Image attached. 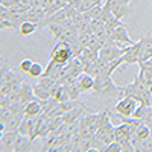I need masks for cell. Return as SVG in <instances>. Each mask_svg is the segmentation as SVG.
<instances>
[{
	"label": "cell",
	"mask_w": 152,
	"mask_h": 152,
	"mask_svg": "<svg viewBox=\"0 0 152 152\" xmlns=\"http://www.w3.org/2000/svg\"><path fill=\"white\" fill-rule=\"evenodd\" d=\"M122 93V88H119L113 82L111 76H96L94 87H93V96L99 99H111Z\"/></svg>",
	"instance_id": "6da1fadb"
},
{
	"label": "cell",
	"mask_w": 152,
	"mask_h": 152,
	"mask_svg": "<svg viewBox=\"0 0 152 152\" xmlns=\"http://www.w3.org/2000/svg\"><path fill=\"white\" fill-rule=\"evenodd\" d=\"M122 94L123 96H131L134 97L138 104H145V105H149L151 104V93L148 91L146 85L143 84V81L138 78V76H135L134 82L125 85L122 88Z\"/></svg>",
	"instance_id": "7a4b0ae2"
},
{
	"label": "cell",
	"mask_w": 152,
	"mask_h": 152,
	"mask_svg": "<svg viewBox=\"0 0 152 152\" xmlns=\"http://www.w3.org/2000/svg\"><path fill=\"white\" fill-rule=\"evenodd\" d=\"M73 58H75L73 49L67 43H62V41H58L55 44V47L52 49V52H50V61L56 62V64H61V66L69 64Z\"/></svg>",
	"instance_id": "3957f363"
},
{
	"label": "cell",
	"mask_w": 152,
	"mask_h": 152,
	"mask_svg": "<svg viewBox=\"0 0 152 152\" xmlns=\"http://www.w3.org/2000/svg\"><path fill=\"white\" fill-rule=\"evenodd\" d=\"M126 50H128V46L117 47V46H113V44H105L102 49L99 50V58L107 64V62H111V61H114V59L123 56Z\"/></svg>",
	"instance_id": "277c9868"
},
{
	"label": "cell",
	"mask_w": 152,
	"mask_h": 152,
	"mask_svg": "<svg viewBox=\"0 0 152 152\" xmlns=\"http://www.w3.org/2000/svg\"><path fill=\"white\" fill-rule=\"evenodd\" d=\"M137 100L131 96H123L122 100L116 104V113L120 117H132V114L137 108Z\"/></svg>",
	"instance_id": "5b68a950"
},
{
	"label": "cell",
	"mask_w": 152,
	"mask_h": 152,
	"mask_svg": "<svg viewBox=\"0 0 152 152\" xmlns=\"http://www.w3.org/2000/svg\"><path fill=\"white\" fill-rule=\"evenodd\" d=\"M138 64H140V73L137 76L143 81V84L146 85L148 91H149L152 87V59H148L145 62H138Z\"/></svg>",
	"instance_id": "8992f818"
},
{
	"label": "cell",
	"mask_w": 152,
	"mask_h": 152,
	"mask_svg": "<svg viewBox=\"0 0 152 152\" xmlns=\"http://www.w3.org/2000/svg\"><path fill=\"white\" fill-rule=\"evenodd\" d=\"M140 43H142V49H140L138 62H145L148 59H152V34H148L143 38H140Z\"/></svg>",
	"instance_id": "52a82bcc"
},
{
	"label": "cell",
	"mask_w": 152,
	"mask_h": 152,
	"mask_svg": "<svg viewBox=\"0 0 152 152\" xmlns=\"http://www.w3.org/2000/svg\"><path fill=\"white\" fill-rule=\"evenodd\" d=\"M18 135H20L18 129L2 132V137H0V148H2V151H3V152L12 151V146H14V143H15V140H17Z\"/></svg>",
	"instance_id": "ba28073f"
},
{
	"label": "cell",
	"mask_w": 152,
	"mask_h": 152,
	"mask_svg": "<svg viewBox=\"0 0 152 152\" xmlns=\"http://www.w3.org/2000/svg\"><path fill=\"white\" fill-rule=\"evenodd\" d=\"M140 49H142V43L137 41L132 46H128V50L123 55V61L125 64H135L138 62V58H140Z\"/></svg>",
	"instance_id": "9c48e42d"
},
{
	"label": "cell",
	"mask_w": 152,
	"mask_h": 152,
	"mask_svg": "<svg viewBox=\"0 0 152 152\" xmlns=\"http://www.w3.org/2000/svg\"><path fill=\"white\" fill-rule=\"evenodd\" d=\"M76 87L79 88L81 93H88V91H93V87H94V78L87 73H81L78 78H76Z\"/></svg>",
	"instance_id": "30bf717a"
},
{
	"label": "cell",
	"mask_w": 152,
	"mask_h": 152,
	"mask_svg": "<svg viewBox=\"0 0 152 152\" xmlns=\"http://www.w3.org/2000/svg\"><path fill=\"white\" fill-rule=\"evenodd\" d=\"M43 114V104H41V99H34L32 102L26 104V108H24V116L29 117V119H35L38 116Z\"/></svg>",
	"instance_id": "8fae6325"
},
{
	"label": "cell",
	"mask_w": 152,
	"mask_h": 152,
	"mask_svg": "<svg viewBox=\"0 0 152 152\" xmlns=\"http://www.w3.org/2000/svg\"><path fill=\"white\" fill-rule=\"evenodd\" d=\"M24 79L20 78V76L14 72V69L8 67L6 64L2 66V85L3 84H9V82H14V84H21Z\"/></svg>",
	"instance_id": "7c38bea8"
},
{
	"label": "cell",
	"mask_w": 152,
	"mask_h": 152,
	"mask_svg": "<svg viewBox=\"0 0 152 152\" xmlns=\"http://www.w3.org/2000/svg\"><path fill=\"white\" fill-rule=\"evenodd\" d=\"M34 99H37V96L34 93V87L29 82L23 81L21 82V88H20V102L29 104V102H32Z\"/></svg>",
	"instance_id": "4fadbf2b"
},
{
	"label": "cell",
	"mask_w": 152,
	"mask_h": 152,
	"mask_svg": "<svg viewBox=\"0 0 152 152\" xmlns=\"http://www.w3.org/2000/svg\"><path fill=\"white\" fill-rule=\"evenodd\" d=\"M84 111H85V105L84 104H79V105H76V107H73L70 111H67L64 116V122L66 123H73V122H76V120H79L81 117H82V114H84Z\"/></svg>",
	"instance_id": "5bb4252c"
},
{
	"label": "cell",
	"mask_w": 152,
	"mask_h": 152,
	"mask_svg": "<svg viewBox=\"0 0 152 152\" xmlns=\"http://www.w3.org/2000/svg\"><path fill=\"white\" fill-rule=\"evenodd\" d=\"M31 143H32V140H31L29 135H21L20 134L17 137L14 146H12V151L14 152H26V151L31 149Z\"/></svg>",
	"instance_id": "9a60e30c"
},
{
	"label": "cell",
	"mask_w": 152,
	"mask_h": 152,
	"mask_svg": "<svg viewBox=\"0 0 152 152\" xmlns=\"http://www.w3.org/2000/svg\"><path fill=\"white\" fill-rule=\"evenodd\" d=\"M47 28H49L50 32H52V35H53V38H55V41H59L61 37L67 32V29H66L64 24H62V21H59V23H52V24H49Z\"/></svg>",
	"instance_id": "2e32d148"
},
{
	"label": "cell",
	"mask_w": 152,
	"mask_h": 152,
	"mask_svg": "<svg viewBox=\"0 0 152 152\" xmlns=\"http://www.w3.org/2000/svg\"><path fill=\"white\" fill-rule=\"evenodd\" d=\"M37 29H38V24H37V23L26 20V21H23V23H21V26L18 28V34H20L21 37H28V35L34 34Z\"/></svg>",
	"instance_id": "e0dca14e"
},
{
	"label": "cell",
	"mask_w": 152,
	"mask_h": 152,
	"mask_svg": "<svg viewBox=\"0 0 152 152\" xmlns=\"http://www.w3.org/2000/svg\"><path fill=\"white\" fill-rule=\"evenodd\" d=\"M66 5H69L66 0H55V2L50 5V6H47L46 9H44V12H46V17H50V15H53L55 12H58L59 9H62Z\"/></svg>",
	"instance_id": "ac0fdd59"
},
{
	"label": "cell",
	"mask_w": 152,
	"mask_h": 152,
	"mask_svg": "<svg viewBox=\"0 0 152 152\" xmlns=\"http://www.w3.org/2000/svg\"><path fill=\"white\" fill-rule=\"evenodd\" d=\"M96 119H97V114H85V116L82 114V117L79 119L81 131H84V129H87V128H90L91 125H94Z\"/></svg>",
	"instance_id": "d6986e66"
},
{
	"label": "cell",
	"mask_w": 152,
	"mask_h": 152,
	"mask_svg": "<svg viewBox=\"0 0 152 152\" xmlns=\"http://www.w3.org/2000/svg\"><path fill=\"white\" fill-rule=\"evenodd\" d=\"M149 108H151V105H145V104L137 105V108H135V111H134V114H132V117H134V119H138V120H143V117L148 114Z\"/></svg>",
	"instance_id": "ffe728a7"
},
{
	"label": "cell",
	"mask_w": 152,
	"mask_h": 152,
	"mask_svg": "<svg viewBox=\"0 0 152 152\" xmlns=\"http://www.w3.org/2000/svg\"><path fill=\"white\" fill-rule=\"evenodd\" d=\"M28 75L31 76V78H41V76L44 75V69H43L41 64H38V62H34Z\"/></svg>",
	"instance_id": "44dd1931"
},
{
	"label": "cell",
	"mask_w": 152,
	"mask_h": 152,
	"mask_svg": "<svg viewBox=\"0 0 152 152\" xmlns=\"http://www.w3.org/2000/svg\"><path fill=\"white\" fill-rule=\"evenodd\" d=\"M131 3V0H105V6H108L111 11L113 9H116L119 6H126V5H129Z\"/></svg>",
	"instance_id": "7402d4cb"
},
{
	"label": "cell",
	"mask_w": 152,
	"mask_h": 152,
	"mask_svg": "<svg viewBox=\"0 0 152 152\" xmlns=\"http://www.w3.org/2000/svg\"><path fill=\"white\" fill-rule=\"evenodd\" d=\"M67 90H69V97H70V100H78V97L82 94V93L79 91V88L76 87V81H75L73 84H69V85H67Z\"/></svg>",
	"instance_id": "603a6c76"
},
{
	"label": "cell",
	"mask_w": 152,
	"mask_h": 152,
	"mask_svg": "<svg viewBox=\"0 0 152 152\" xmlns=\"http://www.w3.org/2000/svg\"><path fill=\"white\" fill-rule=\"evenodd\" d=\"M135 151H138V152H143V151H148V152H152V134L146 138V140L143 142V143H140L137 148H135Z\"/></svg>",
	"instance_id": "cb8c5ba5"
},
{
	"label": "cell",
	"mask_w": 152,
	"mask_h": 152,
	"mask_svg": "<svg viewBox=\"0 0 152 152\" xmlns=\"http://www.w3.org/2000/svg\"><path fill=\"white\" fill-rule=\"evenodd\" d=\"M32 64H34V61H32V59H29V58H24V59L20 62L18 70H20L21 73H29V70H31Z\"/></svg>",
	"instance_id": "d4e9b609"
},
{
	"label": "cell",
	"mask_w": 152,
	"mask_h": 152,
	"mask_svg": "<svg viewBox=\"0 0 152 152\" xmlns=\"http://www.w3.org/2000/svg\"><path fill=\"white\" fill-rule=\"evenodd\" d=\"M105 151H107V152H120V151H123V148H122V145H120L119 142L114 140L113 143H110V145L107 146Z\"/></svg>",
	"instance_id": "484cf974"
},
{
	"label": "cell",
	"mask_w": 152,
	"mask_h": 152,
	"mask_svg": "<svg viewBox=\"0 0 152 152\" xmlns=\"http://www.w3.org/2000/svg\"><path fill=\"white\" fill-rule=\"evenodd\" d=\"M14 28V23H12L11 18H5V20H0V29L5 31V29H12Z\"/></svg>",
	"instance_id": "4316f807"
},
{
	"label": "cell",
	"mask_w": 152,
	"mask_h": 152,
	"mask_svg": "<svg viewBox=\"0 0 152 152\" xmlns=\"http://www.w3.org/2000/svg\"><path fill=\"white\" fill-rule=\"evenodd\" d=\"M142 122H143L145 125H148V126H149V125L152 123V107L149 108V111H148V114H146V116L143 117V120H142Z\"/></svg>",
	"instance_id": "83f0119b"
},
{
	"label": "cell",
	"mask_w": 152,
	"mask_h": 152,
	"mask_svg": "<svg viewBox=\"0 0 152 152\" xmlns=\"http://www.w3.org/2000/svg\"><path fill=\"white\" fill-rule=\"evenodd\" d=\"M149 129H151V134H152V123L149 125Z\"/></svg>",
	"instance_id": "f1b7e54d"
},
{
	"label": "cell",
	"mask_w": 152,
	"mask_h": 152,
	"mask_svg": "<svg viewBox=\"0 0 152 152\" xmlns=\"http://www.w3.org/2000/svg\"><path fill=\"white\" fill-rule=\"evenodd\" d=\"M66 2H67V3H72V2H73V0H66Z\"/></svg>",
	"instance_id": "f546056e"
},
{
	"label": "cell",
	"mask_w": 152,
	"mask_h": 152,
	"mask_svg": "<svg viewBox=\"0 0 152 152\" xmlns=\"http://www.w3.org/2000/svg\"><path fill=\"white\" fill-rule=\"evenodd\" d=\"M149 105H151V107H152V96H151V104H149Z\"/></svg>",
	"instance_id": "4dcf8cb0"
}]
</instances>
